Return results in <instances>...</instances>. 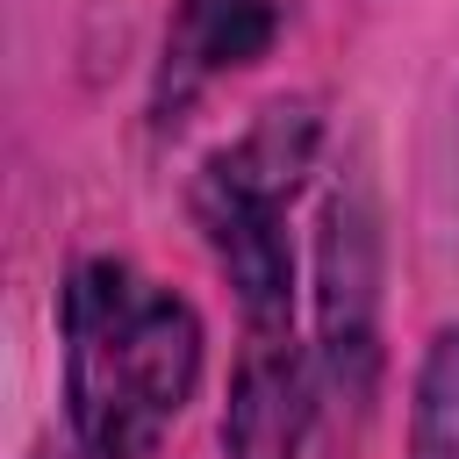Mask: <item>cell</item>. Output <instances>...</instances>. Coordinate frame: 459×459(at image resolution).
Here are the masks:
<instances>
[{
  "mask_svg": "<svg viewBox=\"0 0 459 459\" xmlns=\"http://www.w3.org/2000/svg\"><path fill=\"white\" fill-rule=\"evenodd\" d=\"M280 29V7L273 0H186L179 7V29L165 43V86L172 93H194L208 72H230V65H251Z\"/></svg>",
  "mask_w": 459,
  "mask_h": 459,
  "instance_id": "3957f363",
  "label": "cell"
},
{
  "mask_svg": "<svg viewBox=\"0 0 459 459\" xmlns=\"http://www.w3.org/2000/svg\"><path fill=\"white\" fill-rule=\"evenodd\" d=\"M201 380L194 308L122 258H86L65 287V402L79 459H143Z\"/></svg>",
  "mask_w": 459,
  "mask_h": 459,
  "instance_id": "6da1fadb",
  "label": "cell"
},
{
  "mask_svg": "<svg viewBox=\"0 0 459 459\" xmlns=\"http://www.w3.org/2000/svg\"><path fill=\"white\" fill-rule=\"evenodd\" d=\"M409 459H459V330H437L416 373Z\"/></svg>",
  "mask_w": 459,
  "mask_h": 459,
  "instance_id": "277c9868",
  "label": "cell"
},
{
  "mask_svg": "<svg viewBox=\"0 0 459 459\" xmlns=\"http://www.w3.org/2000/svg\"><path fill=\"white\" fill-rule=\"evenodd\" d=\"M308 115L301 108H273L237 151H222L201 179V222L215 258L230 265L251 337H287V301H294V258H287V230H280V201L294 194L301 165H308Z\"/></svg>",
  "mask_w": 459,
  "mask_h": 459,
  "instance_id": "7a4b0ae2",
  "label": "cell"
}]
</instances>
